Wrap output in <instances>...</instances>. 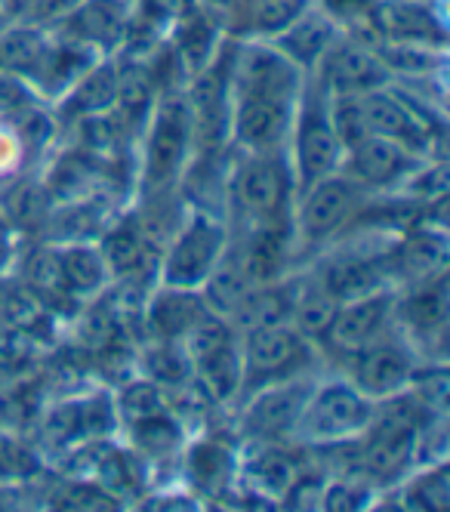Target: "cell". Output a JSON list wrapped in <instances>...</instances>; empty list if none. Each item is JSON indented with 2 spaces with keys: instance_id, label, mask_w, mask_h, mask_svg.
<instances>
[{
  "instance_id": "6da1fadb",
  "label": "cell",
  "mask_w": 450,
  "mask_h": 512,
  "mask_svg": "<svg viewBox=\"0 0 450 512\" xmlns=\"http://www.w3.org/2000/svg\"><path fill=\"white\" fill-rule=\"evenodd\" d=\"M195 121L182 90L161 93L145 115L139 186L145 198H170L195 164Z\"/></svg>"
},
{
  "instance_id": "7a4b0ae2",
  "label": "cell",
  "mask_w": 450,
  "mask_h": 512,
  "mask_svg": "<svg viewBox=\"0 0 450 512\" xmlns=\"http://www.w3.org/2000/svg\"><path fill=\"white\" fill-rule=\"evenodd\" d=\"M296 182L287 152L241 155L225 179V207H229V232L284 226L293 216Z\"/></svg>"
},
{
  "instance_id": "3957f363",
  "label": "cell",
  "mask_w": 450,
  "mask_h": 512,
  "mask_svg": "<svg viewBox=\"0 0 450 512\" xmlns=\"http://www.w3.org/2000/svg\"><path fill=\"white\" fill-rule=\"evenodd\" d=\"M373 204V195L346 173H330L293 198V241L303 247H330L340 241Z\"/></svg>"
},
{
  "instance_id": "277c9868",
  "label": "cell",
  "mask_w": 450,
  "mask_h": 512,
  "mask_svg": "<svg viewBox=\"0 0 450 512\" xmlns=\"http://www.w3.org/2000/svg\"><path fill=\"white\" fill-rule=\"evenodd\" d=\"M373 414L377 401L367 398L352 380L315 383L296 420L293 438L306 448L349 445L373 423Z\"/></svg>"
},
{
  "instance_id": "5b68a950",
  "label": "cell",
  "mask_w": 450,
  "mask_h": 512,
  "mask_svg": "<svg viewBox=\"0 0 450 512\" xmlns=\"http://www.w3.org/2000/svg\"><path fill=\"white\" fill-rule=\"evenodd\" d=\"M225 250H229V226L219 216L192 204L185 210L179 229L170 235L164 253L158 256V284L201 290Z\"/></svg>"
},
{
  "instance_id": "8992f818",
  "label": "cell",
  "mask_w": 450,
  "mask_h": 512,
  "mask_svg": "<svg viewBox=\"0 0 450 512\" xmlns=\"http://www.w3.org/2000/svg\"><path fill=\"white\" fill-rule=\"evenodd\" d=\"M287 161L296 182V192H303L312 182L330 176L343 164V142L336 136L330 115H327V96L306 78L303 93L296 102V115L287 139Z\"/></svg>"
},
{
  "instance_id": "52a82bcc",
  "label": "cell",
  "mask_w": 450,
  "mask_h": 512,
  "mask_svg": "<svg viewBox=\"0 0 450 512\" xmlns=\"http://www.w3.org/2000/svg\"><path fill=\"white\" fill-rule=\"evenodd\" d=\"M238 346H241V368H244L247 392L306 374V368L312 364V352H315V343H309L290 324H269V327H256V331L238 334Z\"/></svg>"
},
{
  "instance_id": "ba28073f",
  "label": "cell",
  "mask_w": 450,
  "mask_h": 512,
  "mask_svg": "<svg viewBox=\"0 0 450 512\" xmlns=\"http://www.w3.org/2000/svg\"><path fill=\"white\" fill-rule=\"evenodd\" d=\"M398 241V238H395ZM386 247H364V244H340L336 250H327L312 275L330 290L336 300H355L377 294V290H395L392 284V269H389V253L392 244Z\"/></svg>"
},
{
  "instance_id": "9c48e42d",
  "label": "cell",
  "mask_w": 450,
  "mask_h": 512,
  "mask_svg": "<svg viewBox=\"0 0 450 512\" xmlns=\"http://www.w3.org/2000/svg\"><path fill=\"white\" fill-rule=\"evenodd\" d=\"M306 78L324 96H361L392 84V75L380 62L373 44L352 38V34H340Z\"/></svg>"
},
{
  "instance_id": "30bf717a",
  "label": "cell",
  "mask_w": 450,
  "mask_h": 512,
  "mask_svg": "<svg viewBox=\"0 0 450 512\" xmlns=\"http://www.w3.org/2000/svg\"><path fill=\"white\" fill-rule=\"evenodd\" d=\"M417 368V349L401 334L395 337L392 331L380 334L373 343L349 355V380L373 401L404 392L410 380H414Z\"/></svg>"
},
{
  "instance_id": "8fae6325",
  "label": "cell",
  "mask_w": 450,
  "mask_h": 512,
  "mask_svg": "<svg viewBox=\"0 0 450 512\" xmlns=\"http://www.w3.org/2000/svg\"><path fill=\"white\" fill-rule=\"evenodd\" d=\"M312 386L315 380L299 374L253 389L241 411V429L256 442H287V438H293L296 420L303 414Z\"/></svg>"
},
{
  "instance_id": "7c38bea8",
  "label": "cell",
  "mask_w": 450,
  "mask_h": 512,
  "mask_svg": "<svg viewBox=\"0 0 450 512\" xmlns=\"http://www.w3.org/2000/svg\"><path fill=\"white\" fill-rule=\"evenodd\" d=\"M423 161L429 158H420L410 149H404V145L370 133L361 142H355L352 149H346L340 173L355 179L370 195H386V192H398L404 186V179Z\"/></svg>"
},
{
  "instance_id": "4fadbf2b",
  "label": "cell",
  "mask_w": 450,
  "mask_h": 512,
  "mask_svg": "<svg viewBox=\"0 0 450 512\" xmlns=\"http://www.w3.org/2000/svg\"><path fill=\"white\" fill-rule=\"evenodd\" d=\"M395 297V290H377V294L367 297L343 300L321 337L327 352H333L336 358H349L380 334H386L395 312Z\"/></svg>"
},
{
  "instance_id": "5bb4252c",
  "label": "cell",
  "mask_w": 450,
  "mask_h": 512,
  "mask_svg": "<svg viewBox=\"0 0 450 512\" xmlns=\"http://www.w3.org/2000/svg\"><path fill=\"white\" fill-rule=\"evenodd\" d=\"M59 25L71 31L65 38L90 47L93 53H115L130 38L133 10L130 0H81Z\"/></svg>"
},
{
  "instance_id": "9a60e30c",
  "label": "cell",
  "mask_w": 450,
  "mask_h": 512,
  "mask_svg": "<svg viewBox=\"0 0 450 512\" xmlns=\"http://www.w3.org/2000/svg\"><path fill=\"white\" fill-rule=\"evenodd\" d=\"M389 269L395 287L426 284L447 269V235L426 226H410L398 235L389 253Z\"/></svg>"
},
{
  "instance_id": "2e32d148",
  "label": "cell",
  "mask_w": 450,
  "mask_h": 512,
  "mask_svg": "<svg viewBox=\"0 0 450 512\" xmlns=\"http://www.w3.org/2000/svg\"><path fill=\"white\" fill-rule=\"evenodd\" d=\"M373 34H377V41L423 44L438 50L444 47V25L426 0H377V7H373Z\"/></svg>"
},
{
  "instance_id": "e0dca14e",
  "label": "cell",
  "mask_w": 450,
  "mask_h": 512,
  "mask_svg": "<svg viewBox=\"0 0 450 512\" xmlns=\"http://www.w3.org/2000/svg\"><path fill=\"white\" fill-rule=\"evenodd\" d=\"M207 312L198 290H179L158 284L142 306V324L152 340H182L185 331Z\"/></svg>"
},
{
  "instance_id": "ac0fdd59",
  "label": "cell",
  "mask_w": 450,
  "mask_h": 512,
  "mask_svg": "<svg viewBox=\"0 0 450 512\" xmlns=\"http://www.w3.org/2000/svg\"><path fill=\"white\" fill-rule=\"evenodd\" d=\"M99 250L102 260L108 266L111 281H124V278H148L158 275V260L152 256V244L145 241L142 229L127 219V223H111L99 232Z\"/></svg>"
},
{
  "instance_id": "d6986e66",
  "label": "cell",
  "mask_w": 450,
  "mask_h": 512,
  "mask_svg": "<svg viewBox=\"0 0 450 512\" xmlns=\"http://www.w3.org/2000/svg\"><path fill=\"white\" fill-rule=\"evenodd\" d=\"M340 28H336V22L321 10V7H309L303 16H299L290 28H284L278 38H272V44L303 71V75H309V71L318 65V59L327 53V47L340 38Z\"/></svg>"
},
{
  "instance_id": "ffe728a7",
  "label": "cell",
  "mask_w": 450,
  "mask_h": 512,
  "mask_svg": "<svg viewBox=\"0 0 450 512\" xmlns=\"http://www.w3.org/2000/svg\"><path fill=\"white\" fill-rule=\"evenodd\" d=\"M59 269L71 303L99 300L111 284L108 266L96 241H65L59 247Z\"/></svg>"
},
{
  "instance_id": "44dd1931",
  "label": "cell",
  "mask_w": 450,
  "mask_h": 512,
  "mask_svg": "<svg viewBox=\"0 0 450 512\" xmlns=\"http://www.w3.org/2000/svg\"><path fill=\"white\" fill-rule=\"evenodd\" d=\"M293 297H296V278H290V275L253 284L250 294L232 312L229 324L235 327V334H247V331L269 327V324H290Z\"/></svg>"
},
{
  "instance_id": "7402d4cb",
  "label": "cell",
  "mask_w": 450,
  "mask_h": 512,
  "mask_svg": "<svg viewBox=\"0 0 450 512\" xmlns=\"http://www.w3.org/2000/svg\"><path fill=\"white\" fill-rule=\"evenodd\" d=\"M266 448H259L247 460V485L256 497L284 503V497L293 491V485L303 479L306 469L293 451L281 448L278 442H262Z\"/></svg>"
},
{
  "instance_id": "603a6c76",
  "label": "cell",
  "mask_w": 450,
  "mask_h": 512,
  "mask_svg": "<svg viewBox=\"0 0 450 512\" xmlns=\"http://www.w3.org/2000/svg\"><path fill=\"white\" fill-rule=\"evenodd\" d=\"M192 383L201 389V395L210 405H232L244 392V368H241L238 340L192 361Z\"/></svg>"
},
{
  "instance_id": "cb8c5ba5",
  "label": "cell",
  "mask_w": 450,
  "mask_h": 512,
  "mask_svg": "<svg viewBox=\"0 0 450 512\" xmlns=\"http://www.w3.org/2000/svg\"><path fill=\"white\" fill-rule=\"evenodd\" d=\"M115 102H118V65L108 59H96L62 96V108L74 121L87 115L115 112Z\"/></svg>"
},
{
  "instance_id": "d4e9b609",
  "label": "cell",
  "mask_w": 450,
  "mask_h": 512,
  "mask_svg": "<svg viewBox=\"0 0 450 512\" xmlns=\"http://www.w3.org/2000/svg\"><path fill=\"white\" fill-rule=\"evenodd\" d=\"M340 306L330 290L309 272L306 278H296V297H293V312H290V327H296L309 343H321L327 324Z\"/></svg>"
},
{
  "instance_id": "484cf974",
  "label": "cell",
  "mask_w": 450,
  "mask_h": 512,
  "mask_svg": "<svg viewBox=\"0 0 450 512\" xmlns=\"http://www.w3.org/2000/svg\"><path fill=\"white\" fill-rule=\"evenodd\" d=\"M53 207H56V201L47 192L44 179L13 182V186L4 192V201H0V213H4V219L19 235L31 232V229H44Z\"/></svg>"
},
{
  "instance_id": "4316f807",
  "label": "cell",
  "mask_w": 450,
  "mask_h": 512,
  "mask_svg": "<svg viewBox=\"0 0 450 512\" xmlns=\"http://www.w3.org/2000/svg\"><path fill=\"white\" fill-rule=\"evenodd\" d=\"M16 278L31 290V294L44 303V309L56 300H71L62 284V269H59V247L56 244H37L19 260Z\"/></svg>"
},
{
  "instance_id": "83f0119b",
  "label": "cell",
  "mask_w": 450,
  "mask_h": 512,
  "mask_svg": "<svg viewBox=\"0 0 450 512\" xmlns=\"http://www.w3.org/2000/svg\"><path fill=\"white\" fill-rule=\"evenodd\" d=\"M253 281L247 278V272L232 260L229 250H225V256L219 260V266L207 275V281L201 284V300L207 306V312L213 315H222L225 321L232 318V312L241 306V300L250 294Z\"/></svg>"
},
{
  "instance_id": "f1b7e54d",
  "label": "cell",
  "mask_w": 450,
  "mask_h": 512,
  "mask_svg": "<svg viewBox=\"0 0 450 512\" xmlns=\"http://www.w3.org/2000/svg\"><path fill=\"white\" fill-rule=\"evenodd\" d=\"M185 475L195 488L204 494H222L229 491L232 475H235V457L229 448H222L216 442H198L185 454Z\"/></svg>"
},
{
  "instance_id": "f546056e",
  "label": "cell",
  "mask_w": 450,
  "mask_h": 512,
  "mask_svg": "<svg viewBox=\"0 0 450 512\" xmlns=\"http://www.w3.org/2000/svg\"><path fill=\"white\" fill-rule=\"evenodd\" d=\"M50 41L53 38L44 34L41 25H13L7 31H0V68L31 78V71L44 59Z\"/></svg>"
},
{
  "instance_id": "4dcf8cb0",
  "label": "cell",
  "mask_w": 450,
  "mask_h": 512,
  "mask_svg": "<svg viewBox=\"0 0 450 512\" xmlns=\"http://www.w3.org/2000/svg\"><path fill=\"white\" fill-rule=\"evenodd\" d=\"M139 368L142 377L161 389L192 383V361L176 340H148V346L139 352Z\"/></svg>"
},
{
  "instance_id": "1f68e13d",
  "label": "cell",
  "mask_w": 450,
  "mask_h": 512,
  "mask_svg": "<svg viewBox=\"0 0 450 512\" xmlns=\"http://www.w3.org/2000/svg\"><path fill=\"white\" fill-rule=\"evenodd\" d=\"M309 7H312V0H250L244 34H250L256 41H272Z\"/></svg>"
},
{
  "instance_id": "d6a6232c",
  "label": "cell",
  "mask_w": 450,
  "mask_h": 512,
  "mask_svg": "<svg viewBox=\"0 0 450 512\" xmlns=\"http://www.w3.org/2000/svg\"><path fill=\"white\" fill-rule=\"evenodd\" d=\"M44 312V303L37 300L19 278L0 275V334L31 331Z\"/></svg>"
},
{
  "instance_id": "836d02e7",
  "label": "cell",
  "mask_w": 450,
  "mask_h": 512,
  "mask_svg": "<svg viewBox=\"0 0 450 512\" xmlns=\"http://www.w3.org/2000/svg\"><path fill=\"white\" fill-rule=\"evenodd\" d=\"M130 429H133V448L142 457L161 460V457L182 454V426L170 417V411L130 423Z\"/></svg>"
},
{
  "instance_id": "e575fe53",
  "label": "cell",
  "mask_w": 450,
  "mask_h": 512,
  "mask_svg": "<svg viewBox=\"0 0 450 512\" xmlns=\"http://www.w3.org/2000/svg\"><path fill=\"white\" fill-rule=\"evenodd\" d=\"M115 408H118L121 420L139 423L148 417L167 414V398H164V389L158 383H152L148 377H136V380L124 383V389L115 398Z\"/></svg>"
},
{
  "instance_id": "d590c367",
  "label": "cell",
  "mask_w": 450,
  "mask_h": 512,
  "mask_svg": "<svg viewBox=\"0 0 450 512\" xmlns=\"http://www.w3.org/2000/svg\"><path fill=\"white\" fill-rule=\"evenodd\" d=\"M407 509H423V512H447L450 509V482H447V466L444 460L438 466H429L423 475L410 479L401 494Z\"/></svg>"
},
{
  "instance_id": "8d00e7d4",
  "label": "cell",
  "mask_w": 450,
  "mask_h": 512,
  "mask_svg": "<svg viewBox=\"0 0 450 512\" xmlns=\"http://www.w3.org/2000/svg\"><path fill=\"white\" fill-rule=\"evenodd\" d=\"M327 115H330L336 136L343 142V149H352L355 142L370 136L358 96H327Z\"/></svg>"
},
{
  "instance_id": "74e56055",
  "label": "cell",
  "mask_w": 450,
  "mask_h": 512,
  "mask_svg": "<svg viewBox=\"0 0 450 512\" xmlns=\"http://www.w3.org/2000/svg\"><path fill=\"white\" fill-rule=\"evenodd\" d=\"M31 105H37V90L28 84V78L0 68V121H13Z\"/></svg>"
},
{
  "instance_id": "f35d334b",
  "label": "cell",
  "mask_w": 450,
  "mask_h": 512,
  "mask_svg": "<svg viewBox=\"0 0 450 512\" xmlns=\"http://www.w3.org/2000/svg\"><path fill=\"white\" fill-rule=\"evenodd\" d=\"M28 152L19 139V133L13 130L10 121H0V179H10L22 164H25Z\"/></svg>"
},
{
  "instance_id": "ab89813d",
  "label": "cell",
  "mask_w": 450,
  "mask_h": 512,
  "mask_svg": "<svg viewBox=\"0 0 450 512\" xmlns=\"http://www.w3.org/2000/svg\"><path fill=\"white\" fill-rule=\"evenodd\" d=\"M145 4L158 19H185L198 10V0H145Z\"/></svg>"
},
{
  "instance_id": "60d3db41",
  "label": "cell",
  "mask_w": 450,
  "mask_h": 512,
  "mask_svg": "<svg viewBox=\"0 0 450 512\" xmlns=\"http://www.w3.org/2000/svg\"><path fill=\"white\" fill-rule=\"evenodd\" d=\"M16 244H19V232L0 213V275L16 263Z\"/></svg>"
}]
</instances>
